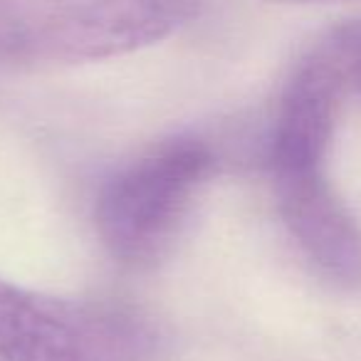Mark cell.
I'll list each match as a JSON object with an SVG mask.
<instances>
[{"label": "cell", "instance_id": "cell-1", "mask_svg": "<svg viewBox=\"0 0 361 361\" xmlns=\"http://www.w3.org/2000/svg\"><path fill=\"white\" fill-rule=\"evenodd\" d=\"M208 0H0V60L85 62L141 50L186 27Z\"/></svg>", "mask_w": 361, "mask_h": 361}, {"label": "cell", "instance_id": "cell-2", "mask_svg": "<svg viewBox=\"0 0 361 361\" xmlns=\"http://www.w3.org/2000/svg\"><path fill=\"white\" fill-rule=\"evenodd\" d=\"M216 171L211 146L171 139L119 169L97 196L102 245L129 267L156 262L173 243L198 191Z\"/></svg>", "mask_w": 361, "mask_h": 361}, {"label": "cell", "instance_id": "cell-3", "mask_svg": "<svg viewBox=\"0 0 361 361\" xmlns=\"http://www.w3.org/2000/svg\"><path fill=\"white\" fill-rule=\"evenodd\" d=\"M159 331L139 310L65 300L0 280V356L6 361H151Z\"/></svg>", "mask_w": 361, "mask_h": 361}, {"label": "cell", "instance_id": "cell-4", "mask_svg": "<svg viewBox=\"0 0 361 361\" xmlns=\"http://www.w3.org/2000/svg\"><path fill=\"white\" fill-rule=\"evenodd\" d=\"M277 208L292 240L324 277L361 285V226L331 188L324 166L272 173Z\"/></svg>", "mask_w": 361, "mask_h": 361}, {"label": "cell", "instance_id": "cell-5", "mask_svg": "<svg viewBox=\"0 0 361 361\" xmlns=\"http://www.w3.org/2000/svg\"><path fill=\"white\" fill-rule=\"evenodd\" d=\"M270 3H334V0H270Z\"/></svg>", "mask_w": 361, "mask_h": 361}]
</instances>
